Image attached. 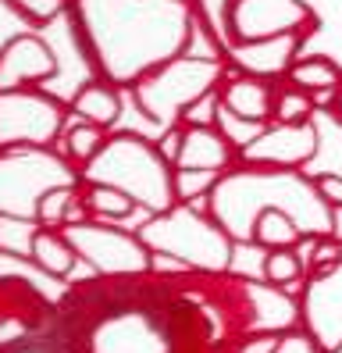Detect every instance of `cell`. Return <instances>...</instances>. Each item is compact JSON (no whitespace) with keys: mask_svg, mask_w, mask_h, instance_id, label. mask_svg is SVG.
<instances>
[{"mask_svg":"<svg viewBox=\"0 0 342 353\" xmlns=\"http://www.w3.org/2000/svg\"><path fill=\"white\" fill-rule=\"evenodd\" d=\"M307 325L325 353L342 350V261L321 272L307 289Z\"/></svg>","mask_w":342,"mask_h":353,"instance_id":"obj_1","label":"cell"},{"mask_svg":"<svg viewBox=\"0 0 342 353\" xmlns=\"http://www.w3.org/2000/svg\"><path fill=\"white\" fill-rule=\"evenodd\" d=\"M243 154L250 161L271 164V168H299V164H307L317 154V129L310 121H303V125H278L250 139Z\"/></svg>","mask_w":342,"mask_h":353,"instance_id":"obj_2","label":"cell"},{"mask_svg":"<svg viewBox=\"0 0 342 353\" xmlns=\"http://www.w3.org/2000/svg\"><path fill=\"white\" fill-rule=\"evenodd\" d=\"M221 108L239 121H268L274 118V90L268 79H235L221 90Z\"/></svg>","mask_w":342,"mask_h":353,"instance_id":"obj_3","label":"cell"},{"mask_svg":"<svg viewBox=\"0 0 342 353\" xmlns=\"http://www.w3.org/2000/svg\"><path fill=\"white\" fill-rule=\"evenodd\" d=\"M285 75H289V82L296 90H307L314 97V103H328L342 90V68L332 57H321V54L292 61V68Z\"/></svg>","mask_w":342,"mask_h":353,"instance_id":"obj_4","label":"cell"},{"mask_svg":"<svg viewBox=\"0 0 342 353\" xmlns=\"http://www.w3.org/2000/svg\"><path fill=\"white\" fill-rule=\"evenodd\" d=\"M228 157H232V150H228L225 136H218L214 129H192L182 143V154L175 164L179 168H200L203 164V172H218Z\"/></svg>","mask_w":342,"mask_h":353,"instance_id":"obj_5","label":"cell"},{"mask_svg":"<svg viewBox=\"0 0 342 353\" xmlns=\"http://www.w3.org/2000/svg\"><path fill=\"white\" fill-rule=\"evenodd\" d=\"M253 243H261V246H271V250H285V246H296L299 239H303V228H299L292 221L289 211H282V207H261V214L253 218Z\"/></svg>","mask_w":342,"mask_h":353,"instance_id":"obj_6","label":"cell"},{"mask_svg":"<svg viewBox=\"0 0 342 353\" xmlns=\"http://www.w3.org/2000/svg\"><path fill=\"white\" fill-rule=\"evenodd\" d=\"M75 114H82L90 125H111V121L121 114V97L103 86V82H93L75 97Z\"/></svg>","mask_w":342,"mask_h":353,"instance_id":"obj_7","label":"cell"},{"mask_svg":"<svg viewBox=\"0 0 342 353\" xmlns=\"http://www.w3.org/2000/svg\"><path fill=\"white\" fill-rule=\"evenodd\" d=\"M32 257L54 275H64L72 268V261H75L72 246L64 243L61 236H54V232H36L32 236Z\"/></svg>","mask_w":342,"mask_h":353,"instance_id":"obj_8","label":"cell"},{"mask_svg":"<svg viewBox=\"0 0 342 353\" xmlns=\"http://www.w3.org/2000/svg\"><path fill=\"white\" fill-rule=\"evenodd\" d=\"M314 114V97L307 90H282L274 93V121L278 125H303V121H310Z\"/></svg>","mask_w":342,"mask_h":353,"instance_id":"obj_9","label":"cell"},{"mask_svg":"<svg viewBox=\"0 0 342 353\" xmlns=\"http://www.w3.org/2000/svg\"><path fill=\"white\" fill-rule=\"evenodd\" d=\"M264 275H268V282L282 285L289 293V289H296L299 275H303V261H299V254L292 250V246H285V250H271L268 261H264Z\"/></svg>","mask_w":342,"mask_h":353,"instance_id":"obj_10","label":"cell"},{"mask_svg":"<svg viewBox=\"0 0 342 353\" xmlns=\"http://www.w3.org/2000/svg\"><path fill=\"white\" fill-rule=\"evenodd\" d=\"M86 207H93L97 214H107V218H125L132 211V200H128L118 185H93Z\"/></svg>","mask_w":342,"mask_h":353,"instance_id":"obj_11","label":"cell"},{"mask_svg":"<svg viewBox=\"0 0 342 353\" xmlns=\"http://www.w3.org/2000/svg\"><path fill=\"white\" fill-rule=\"evenodd\" d=\"M185 121L192 129H210L214 125V118L221 114V97L218 93H200L192 103H185Z\"/></svg>","mask_w":342,"mask_h":353,"instance_id":"obj_12","label":"cell"},{"mask_svg":"<svg viewBox=\"0 0 342 353\" xmlns=\"http://www.w3.org/2000/svg\"><path fill=\"white\" fill-rule=\"evenodd\" d=\"M218 182V172H200V168H182L175 172V193L182 200H192V196H203V190Z\"/></svg>","mask_w":342,"mask_h":353,"instance_id":"obj_13","label":"cell"},{"mask_svg":"<svg viewBox=\"0 0 342 353\" xmlns=\"http://www.w3.org/2000/svg\"><path fill=\"white\" fill-rule=\"evenodd\" d=\"M100 125H82V129H72L68 132V154L72 157H79V161H90V157H97L100 154V132H97Z\"/></svg>","mask_w":342,"mask_h":353,"instance_id":"obj_14","label":"cell"},{"mask_svg":"<svg viewBox=\"0 0 342 353\" xmlns=\"http://www.w3.org/2000/svg\"><path fill=\"white\" fill-rule=\"evenodd\" d=\"M310 185H314V193H317L321 203L342 207V175H335V172H321V175L310 179Z\"/></svg>","mask_w":342,"mask_h":353,"instance_id":"obj_15","label":"cell"},{"mask_svg":"<svg viewBox=\"0 0 342 353\" xmlns=\"http://www.w3.org/2000/svg\"><path fill=\"white\" fill-rule=\"evenodd\" d=\"M68 200H72V190H54V193H47L39 200V221H57V218H64V207H68Z\"/></svg>","mask_w":342,"mask_h":353,"instance_id":"obj_16","label":"cell"},{"mask_svg":"<svg viewBox=\"0 0 342 353\" xmlns=\"http://www.w3.org/2000/svg\"><path fill=\"white\" fill-rule=\"evenodd\" d=\"M278 353H321V343L314 336H292L278 346Z\"/></svg>","mask_w":342,"mask_h":353,"instance_id":"obj_17","label":"cell"},{"mask_svg":"<svg viewBox=\"0 0 342 353\" xmlns=\"http://www.w3.org/2000/svg\"><path fill=\"white\" fill-rule=\"evenodd\" d=\"M182 143H185V132H168L164 139H161V157L164 161H179V154H182Z\"/></svg>","mask_w":342,"mask_h":353,"instance_id":"obj_18","label":"cell"},{"mask_svg":"<svg viewBox=\"0 0 342 353\" xmlns=\"http://www.w3.org/2000/svg\"><path fill=\"white\" fill-rule=\"evenodd\" d=\"M278 346H282V343H278L274 336H264V339H253L246 346V353H278Z\"/></svg>","mask_w":342,"mask_h":353,"instance_id":"obj_19","label":"cell"},{"mask_svg":"<svg viewBox=\"0 0 342 353\" xmlns=\"http://www.w3.org/2000/svg\"><path fill=\"white\" fill-rule=\"evenodd\" d=\"M328 236L342 243V207H328Z\"/></svg>","mask_w":342,"mask_h":353,"instance_id":"obj_20","label":"cell"},{"mask_svg":"<svg viewBox=\"0 0 342 353\" xmlns=\"http://www.w3.org/2000/svg\"><path fill=\"white\" fill-rule=\"evenodd\" d=\"M332 111H335V118L342 121V90H339V97H335V108H332Z\"/></svg>","mask_w":342,"mask_h":353,"instance_id":"obj_21","label":"cell"}]
</instances>
